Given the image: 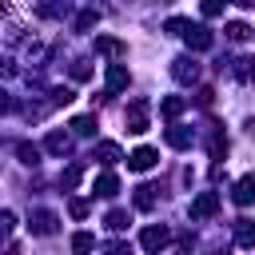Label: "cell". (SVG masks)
Masks as SVG:
<instances>
[{
    "instance_id": "obj_1",
    "label": "cell",
    "mask_w": 255,
    "mask_h": 255,
    "mask_svg": "<svg viewBox=\"0 0 255 255\" xmlns=\"http://www.w3.org/2000/svg\"><path fill=\"white\" fill-rule=\"evenodd\" d=\"M215 211H219V195H215V191L195 195V203H191V219H211Z\"/></svg>"
},
{
    "instance_id": "obj_2",
    "label": "cell",
    "mask_w": 255,
    "mask_h": 255,
    "mask_svg": "<svg viewBox=\"0 0 255 255\" xmlns=\"http://www.w3.org/2000/svg\"><path fill=\"white\" fill-rule=\"evenodd\" d=\"M128 131H131V135H143V131H147V104H143V100H135V104L128 108Z\"/></svg>"
},
{
    "instance_id": "obj_3",
    "label": "cell",
    "mask_w": 255,
    "mask_h": 255,
    "mask_svg": "<svg viewBox=\"0 0 255 255\" xmlns=\"http://www.w3.org/2000/svg\"><path fill=\"white\" fill-rule=\"evenodd\" d=\"M128 167H131V171H151V167H155V147H135V151L128 155Z\"/></svg>"
},
{
    "instance_id": "obj_4",
    "label": "cell",
    "mask_w": 255,
    "mask_h": 255,
    "mask_svg": "<svg viewBox=\"0 0 255 255\" xmlns=\"http://www.w3.org/2000/svg\"><path fill=\"white\" fill-rule=\"evenodd\" d=\"M167 243H171V235H167L163 227H147V231L139 235V247H143V251H159V247H167Z\"/></svg>"
},
{
    "instance_id": "obj_5",
    "label": "cell",
    "mask_w": 255,
    "mask_h": 255,
    "mask_svg": "<svg viewBox=\"0 0 255 255\" xmlns=\"http://www.w3.org/2000/svg\"><path fill=\"white\" fill-rule=\"evenodd\" d=\"M171 76H175L179 84H191V80L199 76V64H195V60H187V56H179V60L171 64Z\"/></svg>"
},
{
    "instance_id": "obj_6",
    "label": "cell",
    "mask_w": 255,
    "mask_h": 255,
    "mask_svg": "<svg viewBox=\"0 0 255 255\" xmlns=\"http://www.w3.org/2000/svg\"><path fill=\"white\" fill-rule=\"evenodd\" d=\"M183 36H187V48H195V52H207V48H211V44H215V40H211V32H207V28H187V32H183Z\"/></svg>"
},
{
    "instance_id": "obj_7",
    "label": "cell",
    "mask_w": 255,
    "mask_h": 255,
    "mask_svg": "<svg viewBox=\"0 0 255 255\" xmlns=\"http://www.w3.org/2000/svg\"><path fill=\"white\" fill-rule=\"evenodd\" d=\"M235 203H239V207L255 203V175H243V179L235 183Z\"/></svg>"
},
{
    "instance_id": "obj_8",
    "label": "cell",
    "mask_w": 255,
    "mask_h": 255,
    "mask_svg": "<svg viewBox=\"0 0 255 255\" xmlns=\"http://www.w3.org/2000/svg\"><path fill=\"white\" fill-rule=\"evenodd\" d=\"M235 243L239 247H255V223L251 219H235Z\"/></svg>"
},
{
    "instance_id": "obj_9",
    "label": "cell",
    "mask_w": 255,
    "mask_h": 255,
    "mask_svg": "<svg viewBox=\"0 0 255 255\" xmlns=\"http://www.w3.org/2000/svg\"><path fill=\"white\" fill-rule=\"evenodd\" d=\"M128 88V68L124 64H108V92H120Z\"/></svg>"
},
{
    "instance_id": "obj_10",
    "label": "cell",
    "mask_w": 255,
    "mask_h": 255,
    "mask_svg": "<svg viewBox=\"0 0 255 255\" xmlns=\"http://www.w3.org/2000/svg\"><path fill=\"white\" fill-rule=\"evenodd\" d=\"M116 191H120V179H116L112 171H104V175L96 179V195H104V199H112Z\"/></svg>"
},
{
    "instance_id": "obj_11",
    "label": "cell",
    "mask_w": 255,
    "mask_h": 255,
    "mask_svg": "<svg viewBox=\"0 0 255 255\" xmlns=\"http://www.w3.org/2000/svg\"><path fill=\"white\" fill-rule=\"evenodd\" d=\"M32 231H36V235H52V231H56V215H52V211H36Z\"/></svg>"
},
{
    "instance_id": "obj_12",
    "label": "cell",
    "mask_w": 255,
    "mask_h": 255,
    "mask_svg": "<svg viewBox=\"0 0 255 255\" xmlns=\"http://www.w3.org/2000/svg\"><path fill=\"white\" fill-rule=\"evenodd\" d=\"M96 52H104V56H124L128 44H120V40H112V36H100V40H96Z\"/></svg>"
},
{
    "instance_id": "obj_13",
    "label": "cell",
    "mask_w": 255,
    "mask_h": 255,
    "mask_svg": "<svg viewBox=\"0 0 255 255\" xmlns=\"http://www.w3.org/2000/svg\"><path fill=\"white\" fill-rule=\"evenodd\" d=\"M135 207H139V211H151V207H155V187H151V183L135 187Z\"/></svg>"
},
{
    "instance_id": "obj_14",
    "label": "cell",
    "mask_w": 255,
    "mask_h": 255,
    "mask_svg": "<svg viewBox=\"0 0 255 255\" xmlns=\"http://www.w3.org/2000/svg\"><path fill=\"white\" fill-rule=\"evenodd\" d=\"M227 40H235V44H243V40H251V28H247L243 20H231V24H227Z\"/></svg>"
},
{
    "instance_id": "obj_15",
    "label": "cell",
    "mask_w": 255,
    "mask_h": 255,
    "mask_svg": "<svg viewBox=\"0 0 255 255\" xmlns=\"http://www.w3.org/2000/svg\"><path fill=\"white\" fill-rule=\"evenodd\" d=\"M167 143H171V147H187V143H191V131L175 124V128H167Z\"/></svg>"
},
{
    "instance_id": "obj_16",
    "label": "cell",
    "mask_w": 255,
    "mask_h": 255,
    "mask_svg": "<svg viewBox=\"0 0 255 255\" xmlns=\"http://www.w3.org/2000/svg\"><path fill=\"white\" fill-rule=\"evenodd\" d=\"M235 76L239 80H255V56H239L235 60Z\"/></svg>"
},
{
    "instance_id": "obj_17",
    "label": "cell",
    "mask_w": 255,
    "mask_h": 255,
    "mask_svg": "<svg viewBox=\"0 0 255 255\" xmlns=\"http://www.w3.org/2000/svg\"><path fill=\"white\" fill-rule=\"evenodd\" d=\"M44 147H48V151H52V155H64V151H68V135H64V131H52V135H48V143H44Z\"/></svg>"
},
{
    "instance_id": "obj_18",
    "label": "cell",
    "mask_w": 255,
    "mask_h": 255,
    "mask_svg": "<svg viewBox=\"0 0 255 255\" xmlns=\"http://www.w3.org/2000/svg\"><path fill=\"white\" fill-rule=\"evenodd\" d=\"M159 112H163V116H167V120H175V116H179V112H183V100H179V96H167V100H163V104H159Z\"/></svg>"
},
{
    "instance_id": "obj_19",
    "label": "cell",
    "mask_w": 255,
    "mask_h": 255,
    "mask_svg": "<svg viewBox=\"0 0 255 255\" xmlns=\"http://www.w3.org/2000/svg\"><path fill=\"white\" fill-rule=\"evenodd\" d=\"M96 155H100V163H116V159H120V147H116V143H100Z\"/></svg>"
},
{
    "instance_id": "obj_20",
    "label": "cell",
    "mask_w": 255,
    "mask_h": 255,
    "mask_svg": "<svg viewBox=\"0 0 255 255\" xmlns=\"http://www.w3.org/2000/svg\"><path fill=\"white\" fill-rule=\"evenodd\" d=\"M72 128H76L80 135H92V131H96V116H80V120H72Z\"/></svg>"
},
{
    "instance_id": "obj_21",
    "label": "cell",
    "mask_w": 255,
    "mask_h": 255,
    "mask_svg": "<svg viewBox=\"0 0 255 255\" xmlns=\"http://www.w3.org/2000/svg\"><path fill=\"white\" fill-rule=\"evenodd\" d=\"M92 247H96V235H88V231H80L72 239V251H92Z\"/></svg>"
},
{
    "instance_id": "obj_22",
    "label": "cell",
    "mask_w": 255,
    "mask_h": 255,
    "mask_svg": "<svg viewBox=\"0 0 255 255\" xmlns=\"http://www.w3.org/2000/svg\"><path fill=\"white\" fill-rule=\"evenodd\" d=\"M16 151H20V159H24V163H36V159H40V147H32V143H20Z\"/></svg>"
},
{
    "instance_id": "obj_23",
    "label": "cell",
    "mask_w": 255,
    "mask_h": 255,
    "mask_svg": "<svg viewBox=\"0 0 255 255\" xmlns=\"http://www.w3.org/2000/svg\"><path fill=\"white\" fill-rule=\"evenodd\" d=\"M108 227H112V231H124V227H128V211H112V215H108Z\"/></svg>"
},
{
    "instance_id": "obj_24",
    "label": "cell",
    "mask_w": 255,
    "mask_h": 255,
    "mask_svg": "<svg viewBox=\"0 0 255 255\" xmlns=\"http://www.w3.org/2000/svg\"><path fill=\"white\" fill-rule=\"evenodd\" d=\"M72 100H76L72 88H56V92H52V104H72Z\"/></svg>"
},
{
    "instance_id": "obj_25",
    "label": "cell",
    "mask_w": 255,
    "mask_h": 255,
    "mask_svg": "<svg viewBox=\"0 0 255 255\" xmlns=\"http://www.w3.org/2000/svg\"><path fill=\"white\" fill-rule=\"evenodd\" d=\"M227 0H203V16H219Z\"/></svg>"
},
{
    "instance_id": "obj_26",
    "label": "cell",
    "mask_w": 255,
    "mask_h": 255,
    "mask_svg": "<svg viewBox=\"0 0 255 255\" xmlns=\"http://www.w3.org/2000/svg\"><path fill=\"white\" fill-rule=\"evenodd\" d=\"M68 211H72L76 219H84V215H88V203H84V199H72V203H68Z\"/></svg>"
},
{
    "instance_id": "obj_27",
    "label": "cell",
    "mask_w": 255,
    "mask_h": 255,
    "mask_svg": "<svg viewBox=\"0 0 255 255\" xmlns=\"http://www.w3.org/2000/svg\"><path fill=\"white\" fill-rule=\"evenodd\" d=\"M92 24H96V12H84V16L76 20V28H92Z\"/></svg>"
},
{
    "instance_id": "obj_28",
    "label": "cell",
    "mask_w": 255,
    "mask_h": 255,
    "mask_svg": "<svg viewBox=\"0 0 255 255\" xmlns=\"http://www.w3.org/2000/svg\"><path fill=\"white\" fill-rule=\"evenodd\" d=\"M88 72H92L88 64H76V68H72V76H76V80H88Z\"/></svg>"
}]
</instances>
